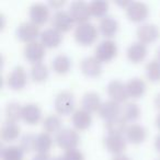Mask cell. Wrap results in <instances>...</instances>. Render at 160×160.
<instances>
[{
	"label": "cell",
	"mask_w": 160,
	"mask_h": 160,
	"mask_svg": "<svg viewBox=\"0 0 160 160\" xmlns=\"http://www.w3.org/2000/svg\"><path fill=\"white\" fill-rule=\"evenodd\" d=\"M73 35H75V40L78 44L89 46V45L93 44L94 41L98 38V30L91 23H82V24H78Z\"/></svg>",
	"instance_id": "6da1fadb"
},
{
	"label": "cell",
	"mask_w": 160,
	"mask_h": 160,
	"mask_svg": "<svg viewBox=\"0 0 160 160\" xmlns=\"http://www.w3.org/2000/svg\"><path fill=\"white\" fill-rule=\"evenodd\" d=\"M68 12L72 18L73 22L78 23V24L87 23L90 19V16H91L89 5L85 1H81V0L71 2Z\"/></svg>",
	"instance_id": "7a4b0ae2"
},
{
	"label": "cell",
	"mask_w": 160,
	"mask_h": 160,
	"mask_svg": "<svg viewBox=\"0 0 160 160\" xmlns=\"http://www.w3.org/2000/svg\"><path fill=\"white\" fill-rule=\"evenodd\" d=\"M57 145L64 150L68 151L71 149H76L79 142V136L77 132L71 128H62L57 133L55 138Z\"/></svg>",
	"instance_id": "3957f363"
},
{
	"label": "cell",
	"mask_w": 160,
	"mask_h": 160,
	"mask_svg": "<svg viewBox=\"0 0 160 160\" xmlns=\"http://www.w3.org/2000/svg\"><path fill=\"white\" fill-rule=\"evenodd\" d=\"M75 108V98L69 91H62L55 99V110L59 115L66 116L72 113Z\"/></svg>",
	"instance_id": "277c9868"
},
{
	"label": "cell",
	"mask_w": 160,
	"mask_h": 160,
	"mask_svg": "<svg viewBox=\"0 0 160 160\" xmlns=\"http://www.w3.org/2000/svg\"><path fill=\"white\" fill-rule=\"evenodd\" d=\"M118 54V46L112 40H104L97 46L94 51V57L101 62H108L112 60Z\"/></svg>",
	"instance_id": "5b68a950"
},
{
	"label": "cell",
	"mask_w": 160,
	"mask_h": 160,
	"mask_svg": "<svg viewBox=\"0 0 160 160\" xmlns=\"http://www.w3.org/2000/svg\"><path fill=\"white\" fill-rule=\"evenodd\" d=\"M136 35H137V38L139 40L140 43L146 45L155 42L159 38L160 31L157 25L152 24V23H145L137 29Z\"/></svg>",
	"instance_id": "8992f818"
},
{
	"label": "cell",
	"mask_w": 160,
	"mask_h": 160,
	"mask_svg": "<svg viewBox=\"0 0 160 160\" xmlns=\"http://www.w3.org/2000/svg\"><path fill=\"white\" fill-rule=\"evenodd\" d=\"M24 56L32 64H38L45 56V47L38 41L28 43L24 47Z\"/></svg>",
	"instance_id": "52a82bcc"
},
{
	"label": "cell",
	"mask_w": 160,
	"mask_h": 160,
	"mask_svg": "<svg viewBox=\"0 0 160 160\" xmlns=\"http://www.w3.org/2000/svg\"><path fill=\"white\" fill-rule=\"evenodd\" d=\"M72 24H73L72 18L70 17L69 12L64 11V10H58L53 16V19H52L53 29L57 30L60 33L68 32L72 28Z\"/></svg>",
	"instance_id": "ba28073f"
},
{
	"label": "cell",
	"mask_w": 160,
	"mask_h": 160,
	"mask_svg": "<svg viewBox=\"0 0 160 160\" xmlns=\"http://www.w3.org/2000/svg\"><path fill=\"white\" fill-rule=\"evenodd\" d=\"M149 9L147 5L139 1H132L131 5L126 8L127 18L133 22H142L148 17Z\"/></svg>",
	"instance_id": "9c48e42d"
},
{
	"label": "cell",
	"mask_w": 160,
	"mask_h": 160,
	"mask_svg": "<svg viewBox=\"0 0 160 160\" xmlns=\"http://www.w3.org/2000/svg\"><path fill=\"white\" fill-rule=\"evenodd\" d=\"M17 34L22 42L28 44V43L36 41V38L40 34V29H38V25H36L35 23L31 22V21L30 22H23L19 25Z\"/></svg>",
	"instance_id": "30bf717a"
},
{
	"label": "cell",
	"mask_w": 160,
	"mask_h": 160,
	"mask_svg": "<svg viewBox=\"0 0 160 160\" xmlns=\"http://www.w3.org/2000/svg\"><path fill=\"white\" fill-rule=\"evenodd\" d=\"M7 83L12 90H21L27 85V73L22 66H17L8 75Z\"/></svg>",
	"instance_id": "8fae6325"
},
{
	"label": "cell",
	"mask_w": 160,
	"mask_h": 160,
	"mask_svg": "<svg viewBox=\"0 0 160 160\" xmlns=\"http://www.w3.org/2000/svg\"><path fill=\"white\" fill-rule=\"evenodd\" d=\"M108 94L112 101L116 103L125 102L128 98L126 85L121 82L120 80H112L108 86Z\"/></svg>",
	"instance_id": "7c38bea8"
},
{
	"label": "cell",
	"mask_w": 160,
	"mask_h": 160,
	"mask_svg": "<svg viewBox=\"0 0 160 160\" xmlns=\"http://www.w3.org/2000/svg\"><path fill=\"white\" fill-rule=\"evenodd\" d=\"M30 19L31 22L35 23L36 25H42L48 21L49 19V10L44 3H34L30 8Z\"/></svg>",
	"instance_id": "4fadbf2b"
},
{
	"label": "cell",
	"mask_w": 160,
	"mask_h": 160,
	"mask_svg": "<svg viewBox=\"0 0 160 160\" xmlns=\"http://www.w3.org/2000/svg\"><path fill=\"white\" fill-rule=\"evenodd\" d=\"M80 68H81L83 75L87 77H98L102 71L101 62H99L94 56L83 58L81 65H80Z\"/></svg>",
	"instance_id": "5bb4252c"
},
{
	"label": "cell",
	"mask_w": 160,
	"mask_h": 160,
	"mask_svg": "<svg viewBox=\"0 0 160 160\" xmlns=\"http://www.w3.org/2000/svg\"><path fill=\"white\" fill-rule=\"evenodd\" d=\"M105 147L113 155H123L126 149V140L122 135H108L105 138Z\"/></svg>",
	"instance_id": "9a60e30c"
},
{
	"label": "cell",
	"mask_w": 160,
	"mask_h": 160,
	"mask_svg": "<svg viewBox=\"0 0 160 160\" xmlns=\"http://www.w3.org/2000/svg\"><path fill=\"white\" fill-rule=\"evenodd\" d=\"M121 109L122 108L120 107V103H116L112 100H109L101 104L98 112H99V115L108 122V121H111L113 118L120 116Z\"/></svg>",
	"instance_id": "2e32d148"
},
{
	"label": "cell",
	"mask_w": 160,
	"mask_h": 160,
	"mask_svg": "<svg viewBox=\"0 0 160 160\" xmlns=\"http://www.w3.org/2000/svg\"><path fill=\"white\" fill-rule=\"evenodd\" d=\"M40 38V42L44 45V47H48V48H55L62 42V33L53 28L43 31Z\"/></svg>",
	"instance_id": "e0dca14e"
},
{
	"label": "cell",
	"mask_w": 160,
	"mask_h": 160,
	"mask_svg": "<svg viewBox=\"0 0 160 160\" xmlns=\"http://www.w3.org/2000/svg\"><path fill=\"white\" fill-rule=\"evenodd\" d=\"M72 124L78 131H85L90 127L92 123L91 114L87 112L86 110H77L75 113L72 114Z\"/></svg>",
	"instance_id": "ac0fdd59"
},
{
	"label": "cell",
	"mask_w": 160,
	"mask_h": 160,
	"mask_svg": "<svg viewBox=\"0 0 160 160\" xmlns=\"http://www.w3.org/2000/svg\"><path fill=\"white\" fill-rule=\"evenodd\" d=\"M146 129L139 124H131L126 129V138L131 144H140L146 139Z\"/></svg>",
	"instance_id": "d6986e66"
},
{
	"label": "cell",
	"mask_w": 160,
	"mask_h": 160,
	"mask_svg": "<svg viewBox=\"0 0 160 160\" xmlns=\"http://www.w3.org/2000/svg\"><path fill=\"white\" fill-rule=\"evenodd\" d=\"M42 112L36 104H27L22 110V120L29 125H35L40 122Z\"/></svg>",
	"instance_id": "ffe728a7"
},
{
	"label": "cell",
	"mask_w": 160,
	"mask_h": 160,
	"mask_svg": "<svg viewBox=\"0 0 160 160\" xmlns=\"http://www.w3.org/2000/svg\"><path fill=\"white\" fill-rule=\"evenodd\" d=\"M147 55V47L140 42L134 43L127 48V58L134 64L140 62L145 59Z\"/></svg>",
	"instance_id": "44dd1931"
},
{
	"label": "cell",
	"mask_w": 160,
	"mask_h": 160,
	"mask_svg": "<svg viewBox=\"0 0 160 160\" xmlns=\"http://www.w3.org/2000/svg\"><path fill=\"white\" fill-rule=\"evenodd\" d=\"M101 104L102 103H101L100 96L98 93H96V92H87L82 97V100H81L82 109L86 110L87 112H89V113L99 111Z\"/></svg>",
	"instance_id": "7402d4cb"
},
{
	"label": "cell",
	"mask_w": 160,
	"mask_h": 160,
	"mask_svg": "<svg viewBox=\"0 0 160 160\" xmlns=\"http://www.w3.org/2000/svg\"><path fill=\"white\" fill-rule=\"evenodd\" d=\"M126 89L129 98L138 99L142 97V94L146 91V85H145L144 80L139 79V78H133V79L128 80V82L126 83Z\"/></svg>",
	"instance_id": "603a6c76"
},
{
	"label": "cell",
	"mask_w": 160,
	"mask_h": 160,
	"mask_svg": "<svg viewBox=\"0 0 160 160\" xmlns=\"http://www.w3.org/2000/svg\"><path fill=\"white\" fill-rule=\"evenodd\" d=\"M21 128L17 123H5L0 132V135L3 142H14L20 136Z\"/></svg>",
	"instance_id": "cb8c5ba5"
},
{
	"label": "cell",
	"mask_w": 160,
	"mask_h": 160,
	"mask_svg": "<svg viewBox=\"0 0 160 160\" xmlns=\"http://www.w3.org/2000/svg\"><path fill=\"white\" fill-rule=\"evenodd\" d=\"M99 28H100L102 35H104L105 38H112L118 32V23L115 19L111 18V17H104L101 19L100 23H99Z\"/></svg>",
	"instance_id": "d4e9b609"
},
{
	"label": "cell",
	"mask_w": 160,
	"mask_h": 160,
	"mask_svg": "<svg viewBox=\"0 0 160 160\" xmlns=\"http://www.w3.org/2000/svg\"><path fill=\"white\" fill-rule=\"evenodd\" d=\"M105 127H107L109 135H122L123 133H126L128 126L126 124V121L122 116H118L113 120L108 121Z\"/></svg>",
	"instance_id": "484cf974"
},
{
	"label": "cell",
	"mask_w": 160,
	"mask_h": 160,
	"mask_svg": "<svg viewBox=\"0 0 160 160\" xmlns=\"http://www.w3.org/2000/svg\"><path fill=\"white\" fill-rule=\"evenodd\" d=\"M140 115V110L139 107H138L136 103L133 102H128V103H125L124 105L122 107L121 109V116L124 118L125 121H136Z\"/></svg>",
	"instance_id": "4316f807"
},
{
	"label": "cell",
	"mask_w": 160,
	"mask_h": 160,
	"mask_svg": "<svg viewBox=\"0 0 160 160\" xmlns=\"http://www.w3.org/2000/svg\"><path fill=\"white\" fill-rule=\"evenodd\" d=\"M23 108L19 103H9L6 108V120L8 123H17L20 118H22Z\"/></svg>",
	"instance_id": "83f0119b"
},
{
	"label": "cell",
	"mask_w": 160,
	"mask_h": 160,
	"mask_svg": "<svg viewBox=\"0 0 160 160\" xmlns=\"http://www.w3.org/2000/svg\"><path fill=\"white\" fill-rule=\"evenodd\" d=\"M71 67L70 59L66 55H58L53 60V69L56 73L65 75L69 71Z\"/></svg>",
	"instance_id": "f1b7e54d"
},
{
	"label": "cell",
	"mask_w": 160,
	"mask_h": 160,
	"mask_svg": "<svg viewBox=\"0 0 160 160\" xmlns=\"http://www.w3.org/2000/svg\"><path fill=\"white\" fill-rule=\"evenodd\" d=\"M53 144V139H52L51 135L48 133H43L38 134L36 136V151H38V153H47L49 151Z\"/></svg>",
	"instance_id": "f546056e"
},
{
	"label": "cell",
	"mask_w": 160,
	"mask_h": 160,
	"mask_svg": "<svg viewBox=\"0 0 160 160\" xmlns=\"http://www.w3.org/2000/svg\"><path fill=\"white\" fill-rule=\"evenodd\" d=\"M89 7L91 16L96 18H104L109 10V2L103 1V0H94L89 3Z\"/></svg>",
	"instance_id": "4dcf8cb0"
},
{
	"label": "cell",
	"mask_w": 160,
	"mask_h": 160,
	"mask_svg": "<svg viewBox=\"0 0 160 160\" xmlns=\"http://www.w3.org/2000/svg\"><path fill=\"white\" fill-rule=\"evenodd\" d=\"M60 127H62V122L57 115H48L43 121V128L45 133H58L60 131Z\"/></svg>",
	"instance_id": "1f68e13d"
},
{
	"label": "cell",
	"mask_w": 160,
	"mask_h": 160,
	"mask_svg": "<svg viewBox=\"0 0 160 160\" xmlns=\"http://www.w3.org/2000/svg\"><path fill=\"white\" fill-rule=\"evenodd\" d=\"M31 77L35 82H43L48 77V70L47 67L43 62L34 64L31 68Z\"/></svg>",
	"instance_id": "d6a6232c"
},
{
	"label": "cell",
	"mask_w": 160,
	"mask_h": 160,
	"mask_svg": "<svg viewBox=\"0 0 160 160\" xmlns=\"http://www.w3.org/2000/svg\"><path fill=\"white\" fill-rule=\"evenodd\" d=\"M24 151L20 146H8L1 150L2 160H22Z\"/></svg>",
	"instance_id": "836d02e7"
},
{
	"label": "cell",
	"mask_w": 160,
	"mask_h": 160,
	"mask_svg": "<svg viewBox=\"0 0 160 160\" xmlns=\"http://www.w3.org/2000/svg\"><path fill=\"white\" fill-rule=\"evenodd\" d=\"M146 76L150 81L158 82L160 81V62L150 60L146 65Z\"/></svg>",
	"instance_id": "e575fe53"
},
{
	"label": "cell",
	"mask_w": 160,
	"mask_h": 160,
	"mask_svg": "<svg viewBox=\"0 0 160 160\" xmlns=\"http://www.w3.org/2000/svg\"><path fill=\"white\" fill-rule=\"evenodd\" d=\"M20 147L24 152H31L36 149V137L33 134H25L20 142Z\"/></svg>",
	"instance_id": "d590c367"
},
{
	"label": "cell",
	"mask_w": 160,
	"mask_h": 160,
	"mask_svg": "<svg viewBox=\"0 0 160 160\" xmlns=\"http://www.w3.org/2000/svg\"><path fill=\"white\" fill-rule=\"evenodd\" d=\"M64 160H85V156L78 149H71L65 152V155L62 156Z\"/></svg>",
	"instance_id": "8d00e7d4"
},
{
	"label": "cell",
	"mask_w": 160,
	"mask_h": 160,
	"mask_svg": "<svg viewBox=\"0 0 160 160\" xmlns=\"http://www.w3.org/2000/svg\"><path fill=\"white\" fill-rule=\"evenodd\" d=\"M32 160H54V158H52L48 153H38Z\"/></svg>",
	"instance_id": "74e56055"
},
{
	"label": "cell",
	"mask_w": 160,
	"mask_h": 160,
	"mask_svg": "<svg viewBox=\"0 0 160 160\" xmlns=\"http://www.w3.org/2000/svg\"><path fill=\"white\" fill-rule=\"evenodd\" d=\"M48 5L51 6V7H53L54 9H59L62 6L65 5V1L62 0V1H49Z\"/></svg>",
	"instance_id": "f35d334b"
},
{
	"label": "cell",
	"mask_w": 160,
	"mask_h": 160,
	"mask_svg": "<svg viewBox=\"0 0 160 160\" xmlns=\"http://www.w3.org/2000/svg\"><path fill=\"white\" fill-rule=\"evenodd\" d=\"M155 148H156V150L160 153V135H158L157 137L155 138Z\"/></svg>",
	"instance_id": "ab89813d"
},
{
	"label": "cell",
	"mask_w": 160,
	"mask_h": 160,
	"mask_svg": "<svg viewBox=\"0 0 160 160\" xmlns=\"http://www.w3.org/2000/svg\"><path fill=\"white\" fill-rule=\"evenodd\" d=\"M112 160H131L127 156L125 155H118V156H115V157H113V159Z\"/></svg>",
	"instance_id": "60d3db41"
},
{
	"label": "cell",
	"mask_w": 160,
	"mask_h": 160,
	"mask_svg": "<svg viewBox=\"0 0 160 160\" xmlns=\"http://www.w3.org/2000/svg\"><path fill=\"white\" fill-rule=\"evenodd\" d=\"M155 105L157 109L160 110V93H158L155 98Z\"/></svg>",
	"instance_id": "b9f144b4"
},
{
	"label": "cell",
	"mask_w": 160,
	"mask_h": 160,
	"mask_svg": "<svg viewBox=\"0 0 160 160\" xmlns=\"http://www.w3.org/2000/svg\"><path fill=\"white\" fill-rule=\"evenodd\" d=\"M156 126H157V128L160 131V113L158 114V116L156 118Z\"/></svg>",
	"instance_id": "7bdbcfd3"
},
{
	"label": "cell",
	"mask_w": 160,
	"mask_h": 160,
	"mask_svg": "<svg viewBox=\"0 0 160 160\" xmlns=\"http://www.w3.org/2000/svg\"><path fill=\"white\" fill-rule=\"evenodd\" d=\"M54 160H64V159H62V157H56L54 158Z\"/></svg>",
	"instance_id": "ee69618b"
},
{
	"label": "cell",
	"mask_w": 160,
	"mask_h": 160,
	"mask_svg": "<svg viewBox=\"0 0 160 160\" xmlns=\"http://www.w3.org/2000/svg\"><path fill=\"white\" fill-rule=\"evenodd\" d=\"M158 60L160 62V48H159V51H158Z\"/></svg>",
	"instance_id": "f6af8a7d"
},
{
	"label": "cell",
	"mask_w": 160,
	"mask_h": 160,
	"mask_svg": "<svg viewBox=\"0 0 160 160\" xmlns=\"http://www.w3.org/2000/svg\"><path fill=\"white\" fill-rule=\"evenodd\" d=\"M157 160H160V159H157Z\"/></svg>",
	"instance_id": "bcb514c9"
}]
</instances>
